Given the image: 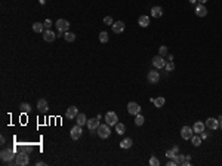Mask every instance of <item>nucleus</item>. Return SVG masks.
I'll return each instance as SVG.
<instances>
[{"label":"nucleus","mask_w":222,"mask_h":166,"mask_svg":"<svg viewBox=\"0 0 222 166\" xmlns=\"http://www.w3.org/2000/svg\"><path fill=\"white\" fill-rule=\"evenodd\" d=\"M96 133L99 135V138H102V140H105V138H108L111 135V129H110V124L105 123V124H99V128L96 129Z\"/></svg>","instance_id":"obj_1"},{"label":"nucleus","mask_w":222,"mask_h":166,"mask_svg":"<svg viewBox=\"0 0 222 166\" xmlns=\"http://www.w3.org/2000/svg\"><path fill=\"white\" fill-rule=\"evenodd\" d=\"M15 163L18 166H25L30 163V157H28V154L27 153H18L17 156H15Z\"/></svg>","instance_id":"obj_2"},{"label":"nucleus","mask_w":222,"mask_h":166,"mask_svg":"<svg viewBox=\"0 0 222 166\" xmlns=\"http://www.w3.org/2000/svg\"><path fill=\"white\" fill-rule=\"evenodd\" d=\"M15 156H17V154H15V150L13 148H5L2 151V154H0V159H2L3 162H10Z\"/></svg>","instance_id":"obj_3"},{"label":"nucleus","mask_w":222,"mask_h":166,"mask_svg":"<svg viewBox=\"0 0 222 166\" xmlns=\"http://www.w3.org/2000/svg\"><path fill=\"white\" fill-rule=\"evenodd\" d=\"M117 114L114 113V111H108L107 114H105V123H108L110 126H116L117 124Z\"/></svg>","instance_id":"obj_4"},{"label":"nucleus","mask_w":222,"mask_h":166,"mask_svg":"<svg viewBox=\"0 0 222 166\" xmlns=\"http://www.w3.org/2000/svg\"><path fill=\"white\" fill-rule=\"evenodd\" d=\"M86 124H87V128H89L90 133H95L96 132V129L99 128V119H98V117H95V119H89Z\"/></svg>","instance_id":"obj_5"},{"label":"nucleus","mask_w":222,"mask_h":166,"mask_svg":"<svg viewBox=\"0 0 222 166\" xmlns=\"http://www.w3.org/2000/svg\"><path fill=\"white\" fill-rule=\"evenodd\" d=\"M166 64H167V62L164 61V57H162V55H157V57L153 58V65L155 67V68H164Z\"/></svg>","instance_id":"obj_6"},{"label":"nucleus","mask_w":222,"mask_h":166,"mask_svg":"<svg viewBox=\"0 0 222 166\" xmlns=\"http://www.w3.org/2000/svg\"><path fill=\"white\" fill-rule=\"evenodd\" d=\"M193 133H194V131H193V128H189V126H184V128L181 129V136H182L184 140H191V138H193Z\"/></svg>","instance_id":"obj_7"},{"label":"nucleus","mask_w":222,"mask_h":166,"mask_svg":"<svg viewBox=\"0 0 222 166\" xmlns=\"http://www.w3.org/2000/svg\"><path fill=\"white\" fill-rule=\"evenodd\" d=\"M37 110H39V113H42V114L48 113V110H49V104H48V101L43 100V98L37 101Z\"/></svg>","instance_id":"obj_8"},{"label":"nucleus","mask_w":222,"mask_h":166,"mask_svg":"<svg viewBox=\"0 0 222 166\" xmlns=\"http://www.w3.org/2000/svg\"><path fill=\"white\" fill-rule=\"evenodd\" d=\"M56 28H58L59 31H62V33H65V31H68L70 22L67 19H58V21H56Z\"/></svg>","instance_id":"obj_9"},{"label":"nucleus","mask_w":222,"mask_h":166,"mask_svg":"<svg viewBox=\"0 0 222 166\" xmlns=\"http://www.w3.org/2000/svg\"><path fill=\"white\" fill-rule=\"evenodd\" d=\"M128 111H129V114L136 116V114H139V111H141V107H139V104H136V102H129Z\"/></svg>","instance_id":"obj_10"},{"label":"nucleus","mask_w":222,"mask_h":166,"mask_svg":"<svg viewBox=\"0 0 222 166\" xmlns=\"http://www.w3.org/2000/svg\"><path fill=\"white\" fill-rule=\"evenodd\" d=\"M70 135H71V138H73V140H78V138L82 136V126H80V124L73 126V128H71V132H70Z\"/></svg>","instance_id":"obj_11"},{"label":"nucleus","mask_w":222,"mask_h":166,"mask_svg":"<svg viewBox=\"0 0 222 166\" xmlns=\"http://www.w3.org/2000/svg\"><path fill=\"white\" fill-rule=\"evenodd\" d=\"M205 124L209 128V129L215 131V129H218V128H219V120H216V119H213V117H209V119L206 120Z\"/></svg>","instance_id":"obj_12"},{"label":"nucleus","mask_w":222,"mask_h":166,"mask_svg":"<svg viewBox=\"0 0 222 166\" xmlns=\"http://www.w3.org/2000/svg\"><path fill=\"white\" fill-rule=\"evenodd\" d=\"M111 27H113V31L116 34H120L124 31V22H123V21H116Z\"/></svg>","instance_id":"obj_13"},{"label":"nucleus","mask_w":222,"mask_h":166,"mask_svg":"<svg viewBox=\"0 0 222 166\" xmlns=\"http://www.w3.org/2000/svg\"><path fill=\"white\" fill-rule=\"evenodd\" d=\"M56 37H58V36L53 33V31H51V30H46V31L43 33V39H44V42H49V43H52Z\"/></svg>","instance_id":"obj_14"},{"label":"nucleus","mask_w":222,"mask_h":166,"mask_svg":"<svg viewBox=\"0 0 222 166\" xmlns=\"http://www.w3.org/2000/svg\"><path fill=\"white\" fill-rule=\"evenodd\" d=\"M77 114H78V110H77V107H74V105L68 107L67 108V111H65L67 119H74V117H77Z\"/></svg>","instance_id":"obj_15"},{"label":"nucleus","mask_w":222,"mask_h":166,"mask_svg":"<svg viewBox=\"0 0 222 166\" xmlns=\"http://www.w3.org/2000/svg\"><path fill=\"white\" fill-rule=\"evenodd\" d=\"M196 15L197 17H206L207 15V9H206L205 5H197L196 6Z\"/></svg>","instance_id":"obj_16"},{"label":"nucleus","mask_w":222,"mask_h":166,"mask_svg":"<svg viewBox=\"0 0 222 166\" xmlns=\"http://www.w3.org/2000/svg\"><path fill=\"white\" fill-rule=\"evenodd\" d=\"M159 80H160L159 71H150V73H148V82L150 83H157Z\"/></svg>","instance_id":"obj_17"},{"label":"nucleus","mask_w":222,"mask_h":166,"mask_svg":"<svg viewBox=\"0 0 222 166\" xmlns=\"http://www.w3.org/2000/svg\"><path fill=\"white\" fill-rule=\"evenodd\" d=\"M138 24L145 28V27H148V25H150V18L147 17V15H141V17L138 18Z\"/></svg>","instance_id":"obj_18"},{"label":"nucleus","mask_w":222,"mask_h":166,"mask_svg":"<svg viewBox=\"0 0 222 166\" xmlns=\"http://www.w3.org/2000/svg\"><path fill=\"white\" fill-rule=\"evenodd\" d=\"M151 102H153L157 108H160V107H163V105L166 104V100H164L163 97H159V98H151Z\"/></svg>","instance_id":"obj_19"},{"label":"nucleus","mask_w":222,"mask_h":166,"mask_svg":"<svg viewBox=\"0 0 222 166\" xmlns=\"http://www.w3.org/2000/svg\"><path fill=\"white\" fill-rule=\"evenodd\" d=\"M205 126L206 124L203 123V122H196L194 126H193V131H194L196 133H201L203 131H205Z\"/></svg>","instance_id":"obj_20"},{"label":"nucleus","mask_w":222,"mask_h":166,"mask_svg":"<svg viewBox=\"0 0 222 166\" xmlns=\"http://www.w3.org/2000/svg\"><path fill=\"white\" fill-rule=\"evenodd\" d=\"M151 17H154V18L163 17V9L160 8V6H154V8L151 9Z\"/></svg>","instance_id":"obj_21"},{"label":"nucleus","mask_w":222,"mask_h":166,"mask_svg":"<svg viewBox=\"0 0 222 166\" xmlns=\"http://www.w3.org/2000/svg\"><path fill=\"white\" fill-rule=\"evenodd\" d=\"M76 122L77 124H80V126H83L85 123H87V119H86V116L83 114V113H80V114H77L76 117Z\"/></svg>","instance_id":"obj_22"},{"label":"nucleus","mask_w":222,"mask_h":166,"mask_svg":"<svg viewBox=\"0 0 222 166\" xmlns=\"http://www.w3.org/2000/svg\"><path fill=\"white\" fill-rule=\"evenodd\" d=\"M173 160H175V163H176V165H184L185 162H188L187 157H185V156H181V154H176Z\"/></svg>","instance_id":"obj_23"},{"label":"nucleus","mask_w":222,"mask_h":166,"mask_svg":"<svg viewBox=\"0 0 222 166\" xmlns=\"http://www.w3.org/2000/svg\"><path fill=\"white\" fill-rule=\"evenodd\" d=\"M120 147L121 148H130L132 147V140L130 138H124L123 141L120 142Z\"/></svg>","instance_id":"obj_24"},{"label":"nucleus","mask_w":222,"mask_h":166,"mask_svg":"<svg viewBox=\"0 0 222 166\" xmlns=\"http://www.w3.org/2000/svg\"><path fill=\"white\" fill-rule=\"evenodd\" d=\"M64 39L67 42H74L76 40V34L71 33V31H65V33H64Z\"/></svg>","instance_id":"obj_25"},{"label":"nucleus","mask_w":222,"mask_h":166,"mask_svg":"<svg viewBox=\"0 0 222 166\" xmlns=\"http://www.w3.org/2000/svg\"><path fill=\"white\" fill-rule=\"evenodd\" d=\"M43 27H44V25H43L42 22H34V24H33V30H34L36 33H42Z\"/></svg>","instance_id":"obj_26"},{"label":"nucleus","mask_w":222,"mask_h":166,"mask_svg":"<svg viewBox=\"0 0 222 166\" xmlns=\"http://www.w3.org/2000/svg\"><path fill=\"white\" fill-rule=\"evenodd\" d=\"M116 131H117V133H119V135H123V133H124V131H126V128H124V124H123V123H117V124H116Z\"/></svg>","instance_id":"obj_27"},{"label":"nucleus","mask_w":222,"mask_h":166,"mask_svg":"<svg viewBox=\"0 0 222 166\" xmlns=\"http://www.w3.org/2000/svg\"><path fill=\"white\" fill-rule=\"evenodd\" d=\"M21 111H24V113H30V111H31L30 104H28V102H22V104H21Z\"/></svg>","instance_id":"obj_28"},{"label":"nucleus","mask_w":222,"mask_h":166,"mask_svg":"<svg viewBox=\"0 0 222 166\" xmlns=\"http://www.w3.org/2000/svg\"><path fill=\"white\" fill-rule=\"evenodd\" d=\"M144 122H145V120H144V117L141 116V114H136V116H135V124L141 126V124H144Z\"/></svg>","instance_id":"obj_29"},{"label":"nucleus","mask_w":222,"mask_h":166,"mask_svg":"<svg viewBox=\"0 0 222 166\" xmlns=\"http://www.w3.org/2000/svg\"><path fill=\"white\" fill-rule=\"evenodd\" d=\"M191 141H193V145H196V147H198V145L201 144V136H194V135H193Z\"/></svg>","instance_id":"obj_30"},{"label":"nucleus","mask_w":222,"mask_h":166,"mask_svg":"<svg viewBox=\"0 0 222 166\" xmlns=\"http://www.w3.org/2000/svg\"><path fill=\"white\" fill-rule=\"evenodd\" d=\"M99 40L102 42V43H107L108 42V33H105V31L99 33Z\"/></svg>","instance_id":"obj_31"},{"label":"nucleus","mask_w":222,"mask_h":166,"mask_svg":"<svg viewBox=\"0 0 222 166\" xmlns=\"http://www.w3.org/2000/svg\"><path fill=\"white\" fill-rule=\"evenodd\" d=\"M175 156H176V153H175L173 150H167V151H166V157L167 159H175Z\"/></svg>","instance_id":"obj_32"},{"label":"nucleus","mask_w":222,"mask_h":166,"mask_svg":"<svg viewBox=\"0 0 222 166\" xmlns=\"http://www.w3.org/2000/svg\"><path fill=\"white\" fill-rule=\"evenodd\" d=\"M159 55H162V57H166V55H167V48H166V46H162V48L159 49Z\"/></svg>","instance_id":"obj_33"},{"label":"nucleus","mask_w":222,"mask_h":166,"mask_svg":"<svg viewBox=\"0 0 222 166\" xmlns=\"http://www.w3.org/2000/svg\"><path fill=\"white\" fill-rule=\"evenodd\" d=\"M150 165L151 166H159L160 165V162H159V159L157 157H151L150 159Z\"/></svg>","instance_id":"obj_34"},{"label":"nucleus","mask_w":222,"mask_h":166,"mask_svg":"<svg viewBox=\"0 0 222 166\" xmlns=\"http://www.w3.org/2000/svg\"><path fill=\"white\" fill-rule=\"evenodd\" d=\"M164 68H166L167 71H172V70L175 68V64H173V61H169V62L166 64V67H164Z\"/></svg>","instance_id":"obj_35"},{"label":"nucleus","mask_w":222,"mask_h":166,"mask_svg":"<svg viewBox=\"0 0 222 166\" xmlns=\"http://www.w3.org/2000/svg\"><path fill=\"white\" fill-rule=\"evenodd\" d=\"M104 24L113 25V24H114V21H113V18H111V17H105V18H104Z\"/></svg>","instance_id":"obj_36"},{"label":"nucleus","mask_w":222,"mask_h":166,"mask_svg":"<svg viewBox=\"0 0 222 166\" xmlns=\"http://www.w3.org/2000/svg\"><path fill=\"white\" fill-rule=\"evenodd\" d=\"M43 25H44V27H46V28L49 30V28H51L52 25H53V22H52L51 19H46V21H44V24H43Z\"/></svg>","instance_id":"obj_37"},{"label":"nucleus","mask_w":222,"mask_h":166,"mask_svg":"<svg viewBox=\"0 0 222 166\" xmlns=\"http://www.w3.org/2000/svg\"><path fill=\"white\" fill-rule=\"evenodd\" d=\"M200 136H201V140H206V138H207V132H205V131H203V132L200 133Z\"/></svg>","instance_id":"obj_38"},{"label":"nucleus","mask_w":222,"mask_h":166,"mask_svg":"<svg viewBox=\"0 0 222 166\" xmlns=\"http://www.w3.org/2000/svg\"><path fill=\"white\" fill-rule=\"evenodd\" d=\"M173 151H175V153H176V154H178V151H179V147H178V145H175V147H173Z\"/></svg>","instance_id":"obj_39"},{"label":"nucleus","mask_w":222,"mask_h":166,"mask_svg":"<svg viewBox=\"0 0 222 166\" xmlns=\"http://www.w3.org/2000/svg\"><path fill=\"white\" fill-rule=\"evenodd\" d=\"M218 119H219V128H221V129H222V116H219V117H218Z\"/></svg>","instance_id":"obj_40"},{"label":"nucleus","mask_w":222,"mask_h":166,"mask_svg":"<svg viewBox=\"0 0 222 166\" xmlns=\"http://www.w3.org/2000/svg\"><path fill=\"white\" fill-rule=\"evenodd\" d=\"M39 3H40V5H44V3H46V0H39Z\"/></svg>","instance_id":"obj_41"},{"label":"nucleus","mask_w":222,"mask_h":166,"mask_svg":"<svg viewBox=\"0 0 222 166\" xmlns=\"http://www.w3.org/2000/svg\"><path fill=\"white\" fill-rule=\"evenodd\" d=\"M197 2H198V0H189V3H193V5H194V3H197Z\"/></svg>","instance_id":"obj_42"},{"label":"nucleus","mask_w":222,"mask_h":166,"mask_svg":"<svg viewBox=\"0 0 222 166\" xmlns=\"http://www.w3.org/2000/svg\"><path fill=\"white\" fill-rule=\"evenodd\" d=\"M198 2H200V3H201V5H203V3H206V2H207V0H198Z\"/></svg>","instance_id":"obj_43"}]
</instances>
